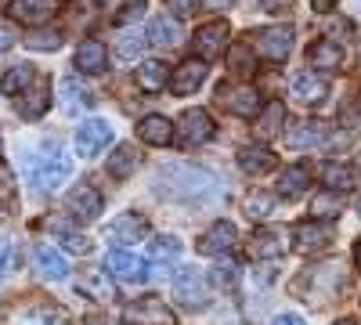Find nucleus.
<instances>
[{"mask_svg":"<svg viewBox=\"0 0 361 325\" xmlns=\"http://www.w3.org/2000/svg\"><path fill=\"white\" fill-rule=\"evenodd\" d=\"M0 87H4V94L15 102L22 120H40V116L51 109V80L33 62H15L4 73Z\"/></svg>","mask_w":361,"mask_h":325,"instance_id":"obj_1","label":"nucleus"},{"mask_svg":"<svg viewBox=\"0 0 361 325\" xmlns=\"http://www.w3.org/2000/svg\"><path fill=\"white\" fill-rule=\"evenodd\" d=\"M343 289H347V271H343V264H336V260L314 264V268L300 271L296 282L289 286V293L296 300H307L314 307H329L333 300H340Z\"/></svg>","mask_w":361,"mask_h":325,"instance_id":"obj_2","label":"nucleus"},{"mask_svg":"<svg viewBox=\"0 0 361 325\" xmlns=\"http://www.w3.org/2000/svg\"><path fill=\"white\" fill-rule=\"evenodd\" d=\"M156 185L170 199H192V202L214 195L221 188L217 177L209 173L206 166H199V163H166V166H159Z\"/></svg>","mask_w":361,"mask_h":325,"instance_id":"obj_3","label":"nucleus"},{"mask_svg":"<svg viewBox=\"0 0 361 325\" xmlns=\"http://www.w3.org/2000/svg\"><path fill=\"white\" fill-rule=\"evenodd\" d=\"M0 325H73V318L47 297H22L4 311Z\"/></svg>","mask_w":361,"mask_h":325,"instance_id":"obj_4","label":"nucleus"},{"mask_svg":"<svg viewBox=\"0 0 361 325\" xmlns=\"http://www.w3.org/2000/svg\"><path fill=\"white\" fill-rule=\"evenodd\" d=\"M73 170V159L58 149H44L37 159L25 163V181L33 185V192H54L58 185L69 177Z\"/></svg>","mask_w":361,"mask_h":325,"instance_id":"obj_5","label":"nucleus"},{"mask_svg":"<svg viewBox=\"0 0 361 325\" xmlns=\"http://www.w3.org/2000/svg\"><path fill=\"white\" fill-rule=\"evenodd\" d=\"M333 224L329 221H304V224H296L293 228V250L300 253V257H318V253H325L329 246H333Z\"/></svg>","mask_w":361,"mask_h":325,"instance_id":"obj_6","label":"nucleus"},{"mask_svg":"<svg viewBox=\"0 0 361 325\" xmlns=\"http://www.w3.org/2000/svg\"><path fill=\"white\" fill-rule=\"evenodd\" d=\"M217 105H224L231 116H250V120H257L260 116V91L253 83H224V87H217Z\"/></svg>","mask_w":361,"mask_h":325,"instance_id":"obj_7","label":"nucleus"},{"mask_svg":"<svg viewBox=\"0 0 361 325\" xmlns=\"http://www.w3.org/2000/svg\"><path fill=\"white\" fill-rule=\"evenodd\" d=\"M293 40H296L293 25H267L253 37V47H257V54L267 58V62H286L293 54Z\"/></svg>","mask_w":361,"mask_h":325,"instance_id":"obj_8","label":"nucleus"},{"mask_svg":"<svg viewBox=\"0 0 361 325\" xmlns=\"http://www.w3.org/2000/svg\"><path fill=\"white\" fill-rule=\"evenodd\" d=\"M66 202H69V210H73L76 221H98L102 210H105V195L94 188L90 177H83V181L73 185V192L66 195Z\"/></svg>","mask_w":361,"mask_h":325,"instance_id":"obj_9","label":"nucleus"},{"mask_svg":"<svg viewBox=\"0 0 361 325\" xmlns=\"http://www.w3.org/2000/svg\"><path fill=\"white\" fill-rule=\"evenodd\" d=\"M123 321L127 325H177V314L159 297H141V300H130L127 304Z\"/></svg>","mask_w":361,"mask_h":325,"instance_id":"obj_10","label":"nucleus"},{"mask_svg":"<svg viewBox=\"0 0 361 325\" xmlns=\"http://www.w3.org/2000/svg\"><path fill=\"white\" fill-rule=\"evenodd\" d=\"M235 246H238V228H235L231 221L209 224V228L199 235V243H195V250L206 253V257H228Z\"/></svg>","mask_w":361,"mask_h":325,"instance_id":"obj_11","label":"nucleus"},{"mask_svg":"<svg viewBox=\"0 0 361 325\" xmlns=\"http://www.w3.org/2000/svg\"><path fill=\"white\" fill-rule=\"evenodd\" d=\"M173 300H177V304H185V307H192V311H202V307L209 304L206 278H202L195 268L177 271V278H173Z\"/></svg>","mask_w":361,"mask_h":325,"instance_id":"obj_12","label":"nucleus"},{"mask_svg":"<svg viewBox=\"0 0 361 325\" xmlns=\"http://www.w3.org/2000/svg\"><path fill=\"white\" fill-rule=\"evenodd\" d=\"M109 145H112V127L105 120H87L76 130V156H83V159L102 156V149H109Z\"/></svg>","mask_w":361,"mask_h":325,"instance_id":"obj_13","label":"nucleus"},{"mask_svg":"<svg viewBox=\"0 0 361 325\" xmlns=\"http://www.w3.org/2000/svg\"><path fill=\"white\" fill-rule=\"evenodd\" d=\"M180 141L188 145V149H199V145H206L209 137H214V116H209L206 109H188L185 116H180Z\"/></svg>","mask_w":361,"mask_h":325,"instance_id":"obj_14","label":"nucleus"},{"mask_svg":"<svg viewBox=\"0 0 361 325\" xmlns=\"http://www.w3.org/2000/svg\"><path fill=\"white\" fill-rule=\"evenodd\" d=\"M58 11V0H8V18L22 25H47Z\"/></svg>","mask_w":361,"mask_h":325,"instance_id":"obj_15","label":"nucleus"},{"mask_svg":"<svg viewBox=\"0 0 361 325\" xmlns=\"http://www.w3.org/2000/svg\"><path fill=\"white\" fill-rule=\"evenodd\" d=\"M202 83H206V62H202V58H188V62H180V66L170 73V91H173L177 98L195 94Z\"/></svg>","mask_w":361,"mask_h":325,"instance_id":"obj_16","label":"nucleus"},{"mask_svg":"<svg viewBox=\"0 0 361 325\" xmlns=\"http://www.w3.org/2000/svg\"><path fill=\"white\" fill-rule=\"evenodd\" d=\"M289 91L300 105H322L329 98V91H333V83H329L325 76H318V73H296Z\"/></svg>","mask_w":361,"mask_h":325,"instance_id":"obj_17","label":"nucleus"},{"mask_svg":"<svg viewBox=\"0 0 361 325\" xmlns=\"http://www.w3.org/2000/svg\"><path fill=\"white\" fill-rule=\"evenodd\" d=\"M228 33H231V29H228L224 18L199 25V29H195V37H192L195 54H199V58H217V51H224V44H228Z\"/></svg>","mask_w":361,"mask_h":325,"instance_id":"obj_18","label":"nucleus"},{"mask_svg":"<svg viewBox=\"0 0 361 325\" xmlns=\"http://www.w3.org/2000/svg\"><path fill=\"white\" fill-rule=\"evenodd\" d=\"M105 264H109V271L123 282H148V264L130 250H112Z\"/></svg>","mask_w":361,"mask_h":325,"instance_id":"obj_19","label":"nucleus"},{"mask_svg":"<svg viewBox=\"0 0 361 325\" xmlns=\"http://www.w3.org/2000/svg\"><path fill=\"white\" fill-rule=\"evenodd\" d=\"M76 289L83 293V297H90L94 304H112L116 300V286H112V278L102 275V268H83L76 275Z\"/></svg>","mask_w":361,"mask_h":325,"instance_id":"obj_20","label":"nucleus"},{"mask_svg":"<svg viewBox=\"0 0 361 325\" xmlns=\"http://www.w3.org/2000/svg\"><path fill=\"white\" fill-rule=\"evenodd\" d=\"M105 66H109V51L98 40H83L76 47V54H73V69L83 73V76H102Z\"/></svg>","mask_w":361,"mask_h":325,"instance_id":"obj_21","label":"nucleus"},{"mask_svg":"<svg viewBox=\"0 0 361 325\" xmlns=\"http://www.w3.org/2000/svg\"><path fill=\"white\" fill-rule=\"evenodd\" d=\"M33 271L47 282H62V278H69V260L54 246H37L33 250Z\"/></svg>","mask_w":361,"mask_h":325,"instance_id":"obj_22","label":"nucleus"},{"mask_svg":"<svg viewBox=\"0 0 361 325\" xmlns=\"http://www.w3.org/2000/svg\"><path fill=\"white\" fill-rule=\"evenodd\" d=\"M109 239L119 243V246H134L141 239H148V221L141 214H123L109 224Z\"/></svg>","mask_w":361,"mask_h":325,"instance_id":"obj_23","label":"nucleus"},{"mask_svg":"<svg viewBox=\"0 0 361 325\" xmlns=\"http://www.w3.org/2000/svg\"><path fill=\"white\" fill-rule=\"evenodd\" d=\"M325 123L322 120H300V123H293L289 127V137H286V145L293 152H300V149H314V145H322L325 141Z\"/></svg>","mask_w":361,"mask_h":325,"instance_id":"obj_24","label":"nucleus"},{"mask_svg":"<svg viewBox=\"0 0 361 325\" xmlns=\"http://www.w3.org/2000/svg\"><path fill=\"white\" fill-rule=\"evenodd\" d=\"M307 185H311V170H307L304 163H293V166H286V170L279 173L275 192H279L282 199H300V195L307 192Z\"/></svg>","mask_w":361,"mask_h":325,"instance_id":"obj_25","label":"nucleus"},{"mask_svg":"<svg viewBox=\"0 0 361 325\" xmlns=\"http://www.w3.org/2000/svg\"><path fill=\"white\" fill-rule=\"evenodd\" d=\"M275 152L267 149V145H246V149H238V166H243L250 177H260V173H271L275 170Z\"/></svg>","mask_w":361,"mask_h":325,"instance_id":"obj_26","label":"nucleus"},{"mask_svg":"<svg viewBox=\"0 0 361 325\" xmlns=\"http://www.w3.org/2000/svg\"><path fill=\"white\" fill-rule=\"evenodd\" d=\"M307 62L314 73H333L343 66V47L333 44V40H314L311 51H307Z\"/></svg>","mask_w":361,"mask_h":325,"instance_id":"obj_27","label":"nucleus"},{"mask_svg":"<svg viewBox=\"0 0 361 325\" xmlns=\"http://www.w3.org/2000/svg\"><path fill=\"white\" fill-rule=\"evenodd\" d=\"M137 137L145 145L166 149V145H173V123L166 120V116H145V120L137 123Z\"/></svg>","mask_w":361,"mask_h":325,"instance_id":"obj_28","label":"nucleus"},{"mask_svg":"<svg viewBox=\"0 0 361 325\" xmlns=\"http://www.w3.org/2000/svg\"><path fill=\"white\" fill-rule=\"evenodd\" d=\"M177 257H180V239L177 235H159V239L152 243V271L156 275H170Z\"/></svg>","mask_w":361,"mask_h":325,"instance_id":"obj_29","label":"nucleus"},{"mask_svg":"<svg viewBox=\"0 0 361 325\" xmlns=\"http://www.w3.org/2000/svg\"><path fill=\"white\" fill-rule=\"evenodd\" d=\"M137 87L141 91H163V87H170V66L163 62V58H148V62H141Z\"/></svg>","mask_w":361,"mask_h":325,"instance_id":"obj_30","label":"nucleus"},{"mask_svg":"<svg viewBox=\"0 0 361 325\" xmlns=\"http://www.w3.org/2000/svg\"><path fill=\"white\" fill-rule=\"evenodd\" d=\"M250 253L253 257H260V260H275L279 253H282V235L275 231V228H257L253 235H250Z\"/></svg>","mask_w":361,"mask_h":325,"instance_id":"obj_31","label":"nucleus"},{"mask_svg":"<svg viewBox=\"0 0 361 325\" xmlns=\"http://www.w3.org/2000/svg\"><path fill=\"white\" fill-rule=\"evenodd\" d=\"M322 185L329 188V192H350L354 185H357V173L347 166V163H325L322 166Z\"/></svg>","mask_w":361,"mask_h":325,"instance_id":"obj_32","label":"nucleus"},{"mask_svg":"<svg viewBox=\"0 0 361 325\" xmlns=\"http://www.w3.org/2000/svg\"><path fill=\"white\" fill-rule=\"evenodd\" d=\"M51 231L58 235V243H62L69 253H76V257H83V253H90V239L83 231H76V228H69L62 217H51Z\"/></svg>","mask_w":361,"mask_h":325,"instance_id":"obj_33","label":"nucleus"},{"mask_svg":"<svg viewBox=\"0 0 361 325\" xmlns=\"http://www.w3.org/2000/svg\"><path fill=\"white\" fill-rule=\"evenodd\" d=\"M228 69H231V76H253V69H257V47H250L246 40L231 44L228 47Z\"/></svg>","mask_w":361,"mask_h":325,"instance_id":"obj_34","label":"nucleus"},{"mask_svg":"<svg viewBox=\"0 0 361 325\" xmlns=\"http://www.w3.org/2000/svg\"><path fill=\"white\" fill-rule=\"evenodd\" d=\"M141 163V152L134 149V145H119V149L109 156V173L116 177V181H123V177H130Z\"/></svg>","mask_w":361,"mask_h":325,"instance_id":"obj_35","label":"nucleus"},{"mask_svg":"<svg viewBox=\"0 0 361 325\" xmlns=\"http://www.w3.org/2000/svg\"><path fill=\"white\" fill-rule=\"evenodd\" d=\"M343 214V199H340V192H318L314 199H311V221H336Z\"/></svg>","mask_w":361,"mask_h":325,"instance_id":"obj_36","label":"nucleus"},{"mask_svg":"<svg viewBox=\"0 0 361 325\" xmlns=\"http://www.w3.org/2000/svg\"><path fill=\"white\" fill-rule=\"evenodd\" d=\"M282 123H286V105H282V102H271V105H264L260 116H257V134H260V137H275V134L282 130Z\"/></svg>","mask_w":361,"mask_h":325,"instance_id":"obj_37","label":"nucleus"},{"mask_svg":"<svg viewBox=\"0 0 361 325\" xmlns=\"http://www.w3.org/2000/svg\"><path fill=\"white\" fill-rule=\"evenodd\" d=\"M148 40L156 47H177L180 44V29L173 25V18H152L148 22Z\"/></svg>","mask_w":361,"mask_h":325,"instance_id":"obj_38","label":"nucleus"},{"mask_svg":"<svg viewBox=\"0 0 361 325\" xmlns=\"http://www.w3.org/2000/svg\"><path fill=\"white\" fill-rule=\"evenodd\" d=\"M243 210H246V221H267L275 214V195L271 192H250L243 199Z\"/></svg>","mask_w":361,"mask_h":325,"instance_id":"obj_39","label":"nucleus"},{"mask_svg":"<svg viewBox=\"0 0 361 325\" xmlns=\"http://www.w3.org/2000/svg\"><path fill=\"white\" fill-rule=\"evenodd\" d=\"M62 98H66V109H69V112H83V109L94 105V94L83 91L80 80H73V76L62 80Z\"/></svg>","mask_w":361,"mask_h":325,"instance_id":"obj_40","label":"nucleus"},{"mask_svg":"<svg viewBox=\"0 0 361 325\" xmlns=\"http://www.w3.org/2000/svg\"><path fill=\"white\" fill-rule=\"evenodd\" d=\"M62 29H54V25H47V29H37V33H29L25 37V44L33 47V51H58L62 47Z\"/></svg>","mask_w":361,"mask_h":325,"instance_id":"obj_41","label":"nucleus"},{"mask_svg":"<svg viewBox=\"0 0 361 325\" xmlns=\"http://www.w3.org/2000/svg\"><path fill=\"white\" fill-rule=\"evenodd\" d=\"M209 278H214L221 289H235V278H238V268L228 260V257H217L214 264V271H209Z\"/></svg>","mask_w":361,"mask_h":325,"instance_id":"obj_42","label":"nucleus"},{"mask_svg":"<svg viewBox=\"0 0 361 325\" xmlns=\"http://www.w3.org/2000/svg\"><path fill=\"white\" fill-rule=\"evenodd\" d=\"M18 210V195H15V185L11 181H0V224L11 221Z\"/></svg>","mask_w":361,"mask_h":325,"instance_id":"obj_43","label":"nucleus"},{"mask_svg":"<svg viewBox=\"0 0 361 325\" xmlns=\"http://www.w3.org/2000/svg\"><path fill=\"white\" fill-rule=\"evenodd\" d=\"M141 37H134V33H123V37H119L116 40V54L119 58H123V62H134V58H141Z\"/></svg>","mask_w":361,"mask_h":325,"instance_id":"obj_44","label":"nucleus"},{"mask_svg":"<svg viewBox=\"0 0 361 325\" xmlns=\"http://www.w3.org/2000/svg\"><path fill=\"white\" fill-rule=\"evenodd\" d=\"M145 4H148V0H127V4L119 8L116 22H119V25H127V22H137V18L145 15Z\"/></svg>","mask_w":361,"mask_h":325,"instance_id":"obj_45","label":"nucleus"},{"mask_svg":"<svg viewBox=\"0 0 361 325\" xmlns=\"http://www.w3.org/2000/svg\"><path fill=\"white\" fill-rule=\"evenodd\" d=\"M18 268V257H15V250L0 239V275H8V271H15Z\"/></svg>","mask_w":361,"mask_h":325,"instance_id":"obj_46","label":"nucleus"},{"mask_svg":"<svg viewBox=\"0 0 361 325\" xmlns=\"http://www.w3.org/2000/svg\"><path fill=\"white\" fill-rule=\"evenodd\" d=\"M166 4H170V11L177 18H192V11L199 8V0H166Z\"/></svg>","mask_w":361,"mask_h":325,"instance_id":"obj_47","label":"nucleus"},{"mask_svg":"<svg viewBox=\"0 0 361 325\" xmlns=\"http://www.w3.org/2000/svg\"><path fill=\"white\" fill-rule=\"evenodd\" d=\"M340 4V0H311V8L318 11V15H329V11H333Z\"/></svg>","mask_w":361,"mask_h":325,"instance_id":"obj_48","label":"nucleus"},{"mask_svg":"<svg viewBox=\"0 0 361 325\" xmlns=\"http://www.w3.org/2000/svg\"><path fill=\"white\" fill-rule=\"evenodd\" d=\"M271 325H307V321L300 318V314H279V318L271 321Z\"/></svg>","mask_w":361,"mask_h":325,"instance_id":"obj_49","label":"nucleus"},{"mask_svg":"<svg viewBox=\"0 0 361 325\" xmlns=\"http://www.w3.org/2000/svg\"><path fill=\"white\" fill-rule=\"evenodd\" d=\"M202 4H206L209 11H228V8L235 4V0H202Z\"/></svg>","mask_w":361,"mask_h":325,"instance_id":"obj_50","label":"nucleus"},{"mask_svg":"<svg viewBox=\"0 0 361 325\" xmlns=\"http://www.w3.org/2000/svg\"><path fill=\"white\" fill-rule=\"evenodd\" d=\"M15 44V37H11V29H4V25H0V54H4L8 47Z\"/></svg>","mask_w":361,"mask_h":325,"instance_id":"obj_51","label":"nucleus"},{"mask_svg":"<svg viewBox=\"0 0 361 325\" xmlns=\"http://www.w3.org/2000/svg\"><path fill=\"white\" fill-rule=\"evenodd\" d=\"M293 0H264V8H289Z\"/></svg>","mask_w":361,"mask_h":325,"instance_id":"obj_52","label":"nucleus"},{"mask_svg":"<svg viewBox=\"0 0 361 325\" xmlns=\"http://www.w3.org/2000/svg\"><path fill=\"white\" fill-rule=\"evenodd\" d=\"M354 257H357V268H361V239H357V246H354Z\"/></svg>","mask_w":361,"mask_h":325,"instance_id":"obj_53","label":"nucleus"},{"mask_svg":"<svg viewBox=\"0 0 361 325\" xmlns=\"http://www.w3.org/2000/svg\"><path fill=\"white\" fill-rule=\"evenodd\" d=\"M0 166H4V134H0Z\"/></svg>","mask_w":361,"mask_h":325,"instance_id":"obj_54","label":"nucleus"},{"mask_svg":"<svg viewBox=\"0 0 361 325\" xmlns=\"http://www.w3.org/2000/svg\"><path fill=\"white\" fill-rule=\"evenodd\" d=\"M336 325H357V321H354V318H340Z\"/></svg>","mask_w":361,"mask_h":325,"instance_id":"obj_55","label":"nucleus"},{"mask_svg":"<svg viewBox=\"0 0 361 325\" xmlns=\"http://www.w3.org/2000/svg\"><path fill=\"white\" fill-rule=\"evenodd\" d=\"M357 214H361V199H357Z\"/></svg>","mask_w":361,"mask_h":325,"instance_id":"obj_56","label":"nucleus"}]
</instances>
